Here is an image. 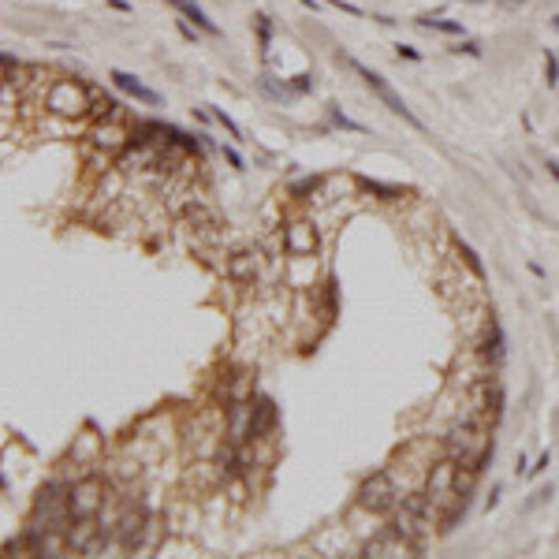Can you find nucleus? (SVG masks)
I'll use <instances>...</instances> for the list:
<instances>
[{
    "mask_svg": "<svg viewBox=\"0 0 559 559\" xmlns=\"http://www.w3.org/2000/svg\"><path fill=\"white\" fill-rule=\"evenodd\" d=\"M90 146L93 149H101V153H123L127 146H131V131H127V123L123 120H112V116H105V120H98L90 127Z\"/></svg>",
    "mask_w": 559,
    "mask_h": 559,
    "instance_id": "obj_10",
    "label": "nucleus"
},
{
    "mask_svg": "<svg viewBox=\"0 0 559 559\" xmlns=\"http://www.w3.org/2000/svg\"><path fill=\"white\" fill-rule=\"evenodd\" d=\"M291 90H295V93H306V90H309V75H295Z\"/></svg>",
    "mask_w": 559,
    "mask_h": 559,
    "instance_id": "obj_30",
    "label": "nucleus"
},
{
    "mask_svg": "<svg viewBox=\"0 0 559 559\" xmlns=\"http://www.w3.org/2000/svg\"><path fill=\"white\" fill-rule=\"evenodd\" d=\"M433 514H436V503L429 500V492H406L392 511V530L418 552L425 544V537L433 533Z\"/></svg>",
    "mask_w": 559,
    "mask_h": 559,
    "instance_id": "obj_2",
    "label": "nucleus"
},
{
    "mask_svg": "<svg viewBox=\"0 0 559 559\" xmlns=\"http://www.w3.org/2000/svg\"><path fill=\"white\" fill-rule=\"evenodd\" d=\"M548 496H552V489H541V492H533V500L526 503V507H537V503H544Z\"/></svg>",
    "mask_w": 559,
    "mask_h": 559,
    "instance_id": "obj_32",
    "label": "nucleus"
},
{
    "mask_svg": "<svg viewBox=\"0 0 559 559\" xmlns=\"http://www.w3.org/2000/svg\"><path fill=\"white\" fill-rule=\"evenodd\" d=\"M399 500H403L399 485H395V477L388 470H377V474H369L358 485V507L369 511V514H392Z\"/></svg>",
    "mask_w": 559,
    "mask_h": 559,
    "instance_id": "obj_4",
    "label": "nucleus"
},
{
    "mask_svg": "<svg viewBox=\"0 0 559 559\" xmlns=\"http://www.w3.org/2000/svg\"><path fill=\"white\" fill-rule=\"evenodd\" d=\"M351 68H354V71H358V75H362V79H365V86H369V90H373V93H377V98H381L384 105H388V109H392L395 116H403V120H406V123H411V127H414V131H425V123H422V120H418V116H414L411 109H406V101H403V98H399V93H395V90H392V86H388V82H384V79H381V75H377V71H369V68H365V63H358V60H351Z\"/></svg>",
    "mask_w": 559,
    "mask_h": 559,
    "instance_id": "obj_9",
    "label": "nucleus"
},
{
    "mask_svg": "<svg viewBox=\"0 0 559 559\" xmlns=\"http://www.w3.org/2000/svg\"><path fill=\"white\" fill-rule=\"evenodd\" d=\"M45 109L52 116H63V120H79V116H90V86L75 82V79H56L49 82L45 90Z\"/></svg>",
    "mask_w": 559,
    "mask_h": 559,
    "instance_id": "obj_3",
    "label": "nucleus"
},
{
    "mask_svg": "<svg viewBox=\"0 0 559 559\" xmlns=\"http://www.w3.org/2000/svg\"><path fill=\"white\" fill-rule=\"evenodd\" d=\"M399 56H403V60H422V52L411 49V45H399Z\"/></svg>",
    "mask_w": 559,
    "mask_h": 559,
    "instance_id": "obj_33",
    "label": "nucleus"
},
{
    "mask_svg": "<svg viewBox=\"0 0 559 559\" xmlns=\"http://www.w3.org/2000/svg\"><path fill=\"white\" fill-rule=\"evenodd\" d=\"M284 250L291 257H314L321 250V235L309 220H291L284 228Z\"/></svg>",
    "mask_w": 559,
    "mask_h": 559,
    "instance_id": "obj_12",
    "label": "nucleus"
},
{
    "mask_svg": "<svg viewBox=\"0 0 559 559\" xmlns=\"http://www.w3.org/2000/svg\"><path fill=\"white\" fill-rule=\"evenodd\" d=\"M220 153H224V160H228V164H231V168H239V171H243V157H239V153H235V149H231V146H220Z\"/></svg>",
    "mask_w": 559,
    "mask_h": 559,
    "instance_id": "obj_28",
    "label": "nucleus"
},
{
    "mask_svg": "<svg viewBox=\"0 0 559 559\" xmlns=\"http://www.w3.org/2000/svg\"><path fill=\"white\" fill-rule=\"evenodd\" d=\"M220 399H224V403L254 399V373H250V369H235L231 377H224V384H220Z\"/></svg>",
    "mask_w": 559,
    "mask_h": 559,
    "instance_id": "obj_15",
    "label": "nucleus"
},
{
    "mask_svg": "<svg viewBox=\"0 0 559 559\" xmlns=\"http://www.w3.org/2000/svg\"><path fill=\"white\" fill-rule=\"evenodd\" d=\"M481 358H485L489 369H500L503 365V328H500L496 317L485 325V347H481Z\"/></svg>",
    "mask_w": 559,
    "mask_h": 559,
    "instance_id": "obj_17",
    "label": "nucleus"
},
{
    "mask_svg": "<svg viewBox=\"0 0 559 559\" xmlns=\"http://www.w3.org/2000/svg\"><path fill=\"white\" fill-rule=\"evenodd\" d=\"M321 187V179L314 176V179H303V183H295L291 187V194H309V190H317Z\"/></svg>",
    "mask_w": 559,
    "mask_h": 559,
    "instance_id": "obj_27",
    "label": "nucleus"
},
{
    "mask_svg": "<svg viewBox=\"0 0 559 559\" xmlns=\"http://www.w3.org/2000/svg\"><path fill=\"white\" fill-rule=\"evenodd\" d=\"M328 116H332V123H336V127H343V131H358V135H365V127H362V123H354L351 116H343V112L336 109V105L328 109Z\"/></svg>",
    "mask_w": 559,
    "mask_h": 559,
    "instance_id": "obj_22",
    "label": "nucleus"
},
{
    "mask_svg": "<svg viewBox=\"0 0 559 559\" xmlns=\"http://www.w3.org/2000/svg\"><path fill=\"white\" fill-rule=\"evenodd\" d=\"M153 533V519H149V511L142 503L135 500H123V511H120V522H116V544L120 548H142L146 537Z\"/></svg>",
    "mask_w": 559,
    "mask_h": 559,
    "instance_id": "obj_5",
    "label": "nucleus"
},
{
    "mask_svg": "<svg viewBox=\"0 0 559 559\" xmlns=\"http://www.w3.org/2000/svg\"><path fill=\"white\" fill-rule=\"evenodd\" d=\"M98 533H101V519H75V522H71V530L63 533V537H68V548H71V552H79V556H82V548L90 544Z\"/></svg>",
    "mask_w": 559,
    "mask_h": 559,
    "instance_id": "obj_18",
    "label": "nucleus"
},
{
    "mask_svg": "<svg viewBox=\"0 0 559 559\" xmlns=\"http://www.w3.org/2000/svg\"><path fill=\"white\" fill-rule=\"evenodd\" d=\"M213 120H217V123H220V127H224V131H228L231 138H243V131H239V123H235V120H231V116L224 112V109H213Z\"/></svg>",
    "mask_w": 559,
    "mask_h": 559,
    "instance_id": "obj_24",
    "label": "nucleus"
},
{
    "mask_svg": "<svg viewBox=\"0 0 559 559\" xmlns=\"http://www.w3.org/2000/svg\"><path fill=\"white\" fill-rule=\"evenodd\" d=\"M544 79H548V86L559 82V60L552 56V52H544Z\"/></svg>",
    "mask_w": 559,
    "mask_h": 559,
    "instance_id": "obj_25",
    "label": "nucleus"
},
{
    "mask_svg": "<svg viewBox=\"0 0 559 559\" xmlns=\"http://www.w3.org/2000/svg\"><path fill=\"white\" fill-rule=\"evenodd\" d=\"M183 220L190 224L194 239H201V243H220V239H224L220 213L213 209V206H206L201 198H187V206H183Z\"/></svg>",
    "mask_w": 559,
    "mask_h": 559,
    "instance_id": "obj_8",
    "label": "nucleus"
},
{
    "mask_svg": "<svg viewBox=\"0 0 559 559\" xmlns=\"http://www.w3.org/2000/svg\"><path fill=\"white\" fill-rule=\"evenodd\" d=\"M459 257H462V261H466V268H470V273H474L477 280L485 276V265H481V257H477L474 250H470L466 243H459Z\"/></svg>",
    "mask_w": 559,
    "mask_h": 559,
    "instance_id": "obj_21",
    "label": "nucleus"
},
{
    "mask_svg": "<svg viewBox=\"0 0 559 559\" xmlns=\"http://www.w3.org/2000/svg\"><path fill=\"white\" fill-rule=\"evenodd\" d=\"M168 4L176 8V12H183L187 19H194V26H201V30H206V34H220V26L213 23V19H209L206 12H201V8L194 4V0H168Z\"/></svg>",
    "mask_w": 559,
    "mask_h": 559,
    "instance_id": "obj_19",
    "label": "nucleus"
},
{
    "mask_svg": "<svg viewBox=\"0 0 559 559\" xmlns=\"http://www.w3.org/2000/svg\"><path fill=\"white\" fill-rule=\"evenodd\" d=\"M257 38H261V49L268 52V38H273V23H268V15H257Z\"/></svg>",
    "mask_w": 559,
    "mask_h": 559,
    "instance_id": "obj_26",
    "label": "nucleus"
},
{
    "mask_svg": "<svg viewBox=\"0 0 559 559\" xmlns=\"http://www.w3.org/2000/svg\"><path fill=\"white\" fill-rule=\"evenodd\" d=\"M459 466H462V462H459L455 455H444L440 462H433V466H429V474H425V492H429V500L436 503V511L447 507V503L459 496V492H455Z\"/></svg>",
    "mask_w": 559,
    "mask_h": 559,
    "instance_id": "obj_7",
    "label": "nucleus"
},
{
    "mask_svg": "<svg viewBox=\"0 0 559 559\" xmlns=\"http://www.w3.org/2000/svg\"><path fill=\"white\" fill-rule=\"evenodd\" d=\"M544 466H548V455L537 459V466H530V474H544Z\"/></svg>",
    "mask_w": 559,
    "mask_h": 559,
    "instance_id": "obj_35",
    "label": "nucleus"
},
{
    "mask_svg": "<svg viewBox=\"0 0 559 559\" xmlns=\"http://www.w3.org/2000/svg\"><path fill=\"white\" fill-rule=\"evenodd\" d=\"M276 422H280L276 403L268 399V395H257V399H254V411H250V444H254V440H268V436H273Z\"/></svg>",
    "mask_w": 559,
    "mask_h": 559,
    "instance_id": "obj_13",
    "label": "nucleus"
},
{
    "mask_svg": "<svg viewBox=\"0 0 559 559\" xmlns=\"http://www.w3.org/2000/svg\"><path fill=\"white\" fill-rule=\"evenodd\" d=\"M444 447H447V455H455L459 462H470V466L481 470V474H485L489 459L496 455V440L489 433V422L485 418H474V414H462L459 422L447 429Z\"/></svg>",
    "mask_w": 559,
    "mask_h": 559,
    "instance_id": "obj_1",
    "label": "nucleus"
},
{
    "mask_svg": "<svg viewBox=\"0 0 559 559\" xmlns=\"http://www.w3.org/2000/svg\"><path fill=\"white\" fill-rule=\"evenodd\" d=\"M500 496H503V489H500V485H492V492H489V511L500 503Z\"/></svg>",
    "mask_w": 559,
    "mask_h": 559,
    "instance_id": "obj_34",
    "label": "nucleus"
},
{
    "mask_svg": "<svg viewBox=\"0 0 559 559\" xmlns=\"http://www.w3.org/2000/svg\"><path fill=\"white\" fill-rule=\"evenodd\" d=\"M548 171H552V176L559 179V164H556V160H552V164H548Z\"/></svg>",
    "mask_w": 559,
    "mask_h": 559,
    "instance_id": "obj_36",
    "label": "nucleus"
},
{
    "mask_svg": "<svg viewBox=\"0 0 559 559\" xmlns=\"http://www.w3.org/2000/svg\"><path fill=\"white\" fill-rule=\"evenodd\" d=\"M365 190L381 194L384 201H399V198H403V190H399V187H384V183H365Z\"/></svg>",
    "mask_w": 559,
    "mask_h": 559,
    "instance_id": "obj_23",
    "label": "nucleus"
},
{
    "mask_svg": "<svg viewBox=\"0 0 559 559\" xmlns=\"http://www.w3.org/2000/svg\"><path fill=\"white\" fill-rule=\"evenodd\" d=\"M224 273H228L235 284H254L257 273H261V254L257 250H235V254H228Z\"/></svg>",
    "mask_w": 559,
    "mask_h": 559,
    "instance_id": "obj_14",
    "label": "nucleus"
},
{
    "mask_svg": "<svg viewBox=\"0 0 559 559\" xmlns=\"http://www.w3.org/2000/svg\"><path fill=\"white\" fill-rule=\"evenodd\" d=\"M303 4H306V8H314V12H317V0H303Z\"/></svg>",
    "mask_w": 559,
    "mask_h": 559,
    "instance_id": "obj_37",
    "label": "nucleus"
},
{
    "mask_svg": "<svg viewBox=\"0 0 559 559\" xmlns=\"http://www.w3.org/2000/svg\"><path fill=\"white\" fill-rule=\"evenodd\" d=\"M455 52H466V56H481V45H477V41H459Z\"/></svg>",
    "mask_w": 559,
    "mask_h": 559,
    "instance_id": "obj_29",
    "label": "nucleus"
},
{
    "mask_svg": "<svg viewBox=\"0 0 559 559\" xmlns=\"http://www.w3.org/2000/svg\"><path fill=\"white\" fill-rule=\"evenodd\" d=\"M164 160V149L157 142H131L123 153H116V168L120 171H149V168H160Z\"/></svg>",
    "mask_w": 559,
    "mask_h": 559,
    "instance_id": "obj_11",
    "label": "nucleus"
},
{
    "mask_svg": "<svg viewBox=\"0 0 559 559\" xmlns=\"http://www.w3.org/2000/svg\"><path fill=\"white\" fill-rule=\"evenodd\" d=\"M332 8H339V12H347V15H362V8L347 4V0H332Z\"/></svg>",
    "mask_w": 559,
    "mask_h": 559,
    "instance_id": "obj_31",
    "label": "nucleus"
},
{
    "mask_svg": "<svg viewBox=\"0 0 559 559\" xmlns=\"http://www.w3.org/2000/svg\"><path fill=\"white\" fill-rule=\"evenodd\" d=\"M105 500H109V489H105L101 477H79L71 481V492H68V503H71V514L75 519H98Z\"/></svg>",
    "mask_w": 559,
    "mask_h": 559,
    "instance_id": "obj_6",
    "label": "nucleus"
},
{
    "mask_svg": "<svg viewBox=\"0 0 559 559\" xmlns=\"http://www.w3.org/2000/svg\"><path fill=\"white\" fill-rule=\"evenodd\" d=\"M418 23L429 26V30H440V34H462V26L451 23V19H433V15H425V19H418Z\"/></svg>",
    "mask_w": 559,
    "mask_h": 559,
    "instance_id": "obj_20",
    "label": "nucleus"
},
{
    "mask_svg": "<svg viewBox=\"0 0 559 559\" xmlns=\"http://www.w3.org/2000/svg\"><path fill=\"white\" fill-rule=\"evenodd\" d=\"M109 79L120 86L123 93H131L135 101H142V105H160V93L157 90H149L146 82H138L135 75H127V71H109Z\"/></svg>",
    "mask_w": 559,
    "mask_h": 559,
    "instance_id": "obj_16",
    "label": "nucleus"
}]
</instances>
